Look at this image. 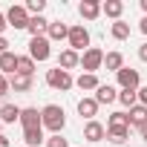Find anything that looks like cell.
<instances>
[{
  "label": "cell",
  "mask_w": 147,
  "mask_h": 147,
  "mask_svg": "<svg viewBox=\"0 0 147 147\" xmlns=\"http://www.w3.org/2000/svg\"><path fill=\"white\" fill-rule=\"evenodd\" d=\"M40 115H43V127H46L52 136H61V130L66 127L63 107H58V104H46V107L40 110Z\"/></svg>",
  "instance_id": "obj_1"
},
{
  "label": "cell",
  "mask_w": 147,
  "mask_h": 147,
  "mask_svg": "<svg viewBox=\"0 0 147 147\" xmlns=\"http://www.w3.org/2000/svg\"><path fill=\"white\" fill-rule=\"evenodd\" d=\"M46 84H49L52 90H61V92H66V90H72V87H75V78H72L66 69L55 66V69H49V72H46Z\"/></svg>",
  "instance_id": "obj_2"
},
{
  "label": "cell",
  "mask_w": 147,
  "mask_h": 147,
  "mask_svg": "<svg viewBox=\"0 0 147 147\" xmlns=\"http://www.w3.org/2000/svg\"><path fill=\"white\" fill-rule=\"evenodd\" d=\"M69 49L72 52H87L90 49V32L84 23H75V26H69Z\"/></svg>",
  "instance_id": "obj_3"
},
{
  "label": "cell",
  "mask_w": 147,
  "mask_h": 147,
  "mask_svg": "<svg viewBox=\"0 0 147 147\" xmlns=\"http://www.w3.org/2000/svg\"><path fill=\"white\" fill-rule=\"evenodd\" d=\"M81 66H84V72H90V75H95V72L104 66V52L98 49V46H90L84 55H81Z\"/></svg>",
  "instance_id": "obj_4"
},
{
  "label": "cell",
  "mask_w": 147,
  "mask_h": 147,
  "mask_svg": "<svg viewBox=\"0 0 147 147\" xmlns=\"http://www.w3.org/2000/svg\"><path fill=\"white\" fill-rule=\"evenodd\" d=\"M49 46H52V40H49L46 35H43V38H32V40H29V58H32L35 63H38V61H49V55H52Z\"/></svg>",
  "instance_id": "obj_5"
},
{
  "label": "cell",
  "mask_w": 147,
  "mask_h": 147,
  "mask_svg": "<svg viewBox=\"0 0 147 147\" xmlns=\"http://www.w3.org/2000/svg\"><path fill=\"white\" fill-rule=\"evenodd\" d=\"M6 20H9V26H15V29H29L32 15L26 12V6H12V9L6 12Z\"/></svg>",
  "instance_id": "obj_6"
},
{
  "label": "cell",
  "mask_w": 147,
  "mask_h": 147,
  "mask_svg": "<svg viewBox=\"0 0 147 147\" xmlns=\"http://www.w3.org/2000/svg\"><path fill=\"white\" fill-rule=\"evenodd\" d=\"M20 127H23V130H38V127H43L40 110H38V107H23V110H20Z\"/></svg>",
  "instance_id": "obj_7"
},
{
  "label": "cell",
  "mask_w": 147,
  "mask_h": 147,
  "mask_svg": "<svg viewBox=\"0 0 147 147\" xmlns=\"http://www.w3.org/2000/svg\"><path fill=\"white\" fill-rule=\"evenodd\" d=\"M115 78H118V87L121 90H138V69H133V66H124L121 72H115Z\"/></svg>",
  "instance_id": "obj_8"
},
{
  "label": "cell",
  "mask_w": 147,
  "mask_h": 147,
  "mask_svg": "<svg viewBox=\"0 0 147 147\" xmlns=\"http://www.w3.org/2000/svg\"><path fill=\"white\" fill-rule=\"evenodd\" d=\"M84 138L92 141V144H98L101 138H107V127H104L101 121H87V124H84Z\"/></svg>",
  "instance_id": "obj_9"
},
{
  "label": "cell",
  "mask_w": 147,
  "mask_h": 147,
  "mask_svg": "<svg viewBox=\"0 0 147 147\" xmlns=\"http://www.w3.org/2000/svg\"><path fill=\"white\" fill-rule=\"evenodd\" d=\"M98 107H101V104H98L95 98H81V101H78V115H81V118H87V121H95Z\"/></svg>",
  "instance_id": "obj_10"
},
{
  "label": "cell",
  "mask_w": 147,
  "mask_h": 147,
  "mask_svg": "<svg viewBox=\"0 0 147 147\" xmlns=\"http://www.w3.org/2000/svg\"><path fill=\"white\" fill-rule=\"evenodd\" d=\"M15 72H18V55L9 49V52H3V55H0V75H15Z\"/></svg>",
  "instance_id": "obj_11"
},
{
  "label": "cell",
  "mask_w": 147,
  "mask_h": 147,
  "mask_svg": "<svg viewBox=\"0 0 147 147\" xmlns=\"http://www.w3.org/2000/svg\"><path fill=\"white\" fill-rule=\"evenodd\" d=\"M58 66L66 69V72H69V69H75V66H81V55H78V52H72V49H63L61 58H58Z\"/></svg>",
  "instance_id": "obj_12"
},
{
  "label": "cell",
  "mask_w": 147,
  "mask_h": 147,
  "mask_svg": "<svg viewBox=\"0 0 147 147\" xmlns=\"http://www.w3.org/2000/svg\"><path fill=\"white\" fill-rule=\"evenodd\" d=\"M32 38H43L46 32H49V20L43 18V15H38V18H32L29 20V29H26Z\"/></svg>",
  "instance_id": "obj_13"
},
{
  "label": "cell",
  "mask_w": 147,
  "mask_h": 147,
  "mask_svg": "<svg viewBox=\"0 0 147 147\" xmlns=\"http://www.w3.org/2000/svg\"><path fill=\"white\" fill-rule=\"evenodd\" d=\"M98 104H113V101H118V92H115V87H110V84H101L98 90H95V95H92Z\"/></svg>",
  "instance_id": "obj_14"
},
{
  "label": "cell",
  "mask_w": 147,
  "mask_h": 147,
  "mask_svg": "<svg viewBox=\"0 0 147 147\" xmlns=\"http://www.w3.org/2000/svg\"><path fill=\"white\" fill-rule=\"evenodd\" d=\"M78 12H81L84 20H95L101 15V3H98V0H84V3L78 6Z\"/></svg>",
  "instance_id": "obj_15"
},
{
  "label": "cell",
  "mask_w": 147,
  "mask_h": 147,
  "mask_svg": "<svg viewBox=\"0 0 147 147\" xmlns=\"http://www.w3.org/2000/svg\"><path fill=\"white\" fill-rule=\"evenodd\" d=\"M20 110L23 107H18V104H3V107H0V121H3V124L20 121Z\"/></svg>",
  "instance_id": "obj_16"
},
{
  "label": "cell",
  "mask_w": 147,
  "mask_h": 147,
  "mask_svg": "<svg viewBox=\"0 0 147 147\" xmlns=\"http://www.w3.org/2000/svg\"><path fill=\"white\" fill-rule=\"evenodd\" d=\"M75 87H78V90H84V92H90V90H98V87H101V81H98V75L81 72V75L75 78Z\"/></svg>",
  "instance_id": "obj_17"
},
{
  "label": "cell",
  "mask_w": 147,
  "mask_h": 147,
  "mask_svg": "<svg viewBox=\"0 0 147 147\" xmlns=\"http://www.w3.org/2000/svg\"><path fill=\"white\" fill-rule=\"evenodd\" d=\"M101 12H104L107 18H113V20H121L124 3H121V0H104V3H101Z\"/></svg>",
  "instance_id": "obj_18"
},
{
  "label": "cell",
  "mask_w": 147,
  "mask_h": 147,
  "mask_svg": "<svg viewBox=\"0 0 147 147\" xmlns=\"http://www.w3.org/2000/svg\"><path fill=\"white\" fill-rule=\"evenodd\" d=\"M46 38H49V40H66V38H69V26L61 23V20H55V23H49Z\"/></svg>",
  "instance_id": "obj_19"
},
{
  "label": "cell",
  "mask_w": 147,
  "mask_h": 147,
  "mask_svg": "<svg viewBox=\"0 0 147 147\" xmlns=\"http://www.w3.org/2000/svg\"><path fill=\"white\" fill-rule=\"evenodd\" d=\"M104 66H107L110 72H121V69H124V55H121V52H107V55H104Z\"/></svg>",
  "instance_id": "obj_20"
},
{
  "label": "cell",
  "mask_w": 147,
  "mask_h": 147,
  "mask_svg": "<svg viewBox=\"0 0 147 147\" xmlns=\"http://www.w3.org/2000/svg\"><path fill=\"white\" fill-rule=\"evenodd\" d=\"M127 136H130V127H121V124L107 127V138H110L113 144H124V141H127Z\"/></svg>",
  "instance_id": "obj_21"
},
{
  "label": "cell",
  "mask_w": 147,
  "mask_h": 147,
  "mask_svg": "<svg viewBox=\"0 0 147 147\" xmlns=\"http://www.w3.org/2000/svg\"><path fill=\"white\" fill-rule=\"evenodd\" d=\"M15 75H26V78L35 75V61L29 55H18V72H15Z\"/></svg>",
  "instance_id": "obj_22"
},
{
  "label": "cell",
  "mask_w": 147,
  "mask_h": 147,
  "mask_svg": "<svg viewBox=\"0 0 147 147\" xmlns=\"http://www.w3.org/2000/svg\"><path fill=\"white\" fill-rule=\"evenodd\" d=\"M127 118H130V124H136V127H141L144 121H147V107L144 104H136L130 113H127Z\"/></svg>",
  "instance_id": "obj_23"
},
{
  "label": "cell",
  "mask_w": 147,
  "mask_h": 147,
  "mask_svg": "<svg viewBox=\"0 0 147 147\" xmlns=\"http://www.w3.org/2000/svg\"><path fill=\"white\" fill-rule=\"evenodd\" d=\"M23 141H26V147H38L40 141H46V138H43V127H38V130H23Z\"/></svg>",
  "instance_id": "obj_24"
},
{
  "label": "cell",
  "mask_w": 147,
  "mask_h": 147,
  "mask_svg": "<svg viewBox=\"0 0 147 147\" xmlns=\"http://www.w3.org/2000/svg\"><path fill=\"white\" fill-rule=\"evenodd\" d=\"M9 81H12V90L15 92H29L32 90V78H26V75H12Z\"/></svg>",
  "instance_id": "obj_25"
},
{
  "label": "cell",
  "mask_w": 147,
  "mask_h": 147,
  "mask_svg": "<svg viewBox=\"0 0 147 147\" xmlns=\"http://www.w3.org/2000/svg\"><path fill=\"white\" fill-rule=\"evenodd\" d=\"M110 32H113V38H115V40H127V38H130V23H124V20H115Z\"/></svg>",
  "instance_id": "obj_26"
},
{
  "label": "cell",
  "mask_w": 147,
  "mask_h": 147,
  "mask_svg": "<svg viewBox=\"0 0 147 147\" xmlns=\"http://www.w3.org/2000/svg\"><path fill=\"white\" fill-rule=\"evenodd\" d=\"M118 101L133 110V107L138 104V90H121V92H118Z\"/></svg>",
  "instance_id": "obj_27"
},
{
  "label": "cell",
  "mask_w": 147,
  "mask_h": 147,
  "mask_svg": "<svg viewBox=\"0 0 147 147\" xmlns=\"http://www.w3.org/2000/svg\"><path fill=\"white\" fill-rule=\"evenodd\" d=\"M115 124H121V127H130V118H127V113H113V115L107 118V127H115Z\"/></svg>",
  "instance_id": "obj_28"
},
{
  "label": "cell",
  "mask_w": 147,
  "mask_h": 147,
  "mask_svg": "<svg viewBox=\"0 0 147 147\" xmlns=\"http://www.w3.org/2000/svg\"><path fill=\"white\" fill-rule=\"evenodd\" d=\"M43 9H46V0H29V3H26V12H29L32 18H38Z\"/></svg>",
  "instance_id": "obj_29"
},
{
  "label": "cell",
  "mask_w": 147,
  "mask_h": 147,
  "mask_svg": "<svg viewBox=\"0 0 147 147\" xmlns=\"http://www.w3.org/2000/svg\"><path fill=\"white\" fill-rule=\"evenodd\" d=\"M46 147H69V141L63 136H49L46 138Z\"/></svg>",
  "instance_id": "obj_30"
},
{
  "label": "cell",
  "mask_w": 147,
  "mask_h": 147,
  "mask_svg": "<svg viewBox=\"0 0 147 147\" xmlns=\"http://www.w3.org/2000/svg\"><path fill=\"white\" fill-rule=\"evenodd\" d=\"M9 92H12V81H9L6 75H0V98H6Z\"/></svg>",
  "instance_id": "obj_31"
},
{
  "label": "cell",
  "mask_w": 147,
  "mask_h": 147,
  "mask_svg": "<svg viewBox=\"0 0 147 147\" xmlns=\"http://www.w3.org/2000/svg\"><path fill=\"white\" fill-rule=\"evenodd\" d=\"M138 104L147 107V87H138Z\"/></svg>",
  "instance_id": "obj_32"
},
{
  "label": "cell",
  "mask_w": 147,
  "mask_h": 147,
  "mask_svg": "<svg viewBox=\"0 0 147 147\" xmlns=\"http://www.w3.org/2000/svg\"><path fill=\"white\" fill-rule=\"evenodd\" d=\"M6 26H9V20H6V15L0 12V38H3V32H6Z\"/></svg>",
  "instance_id": "obj_33"
},
{
  "label": "cell",
  "mask_w": 147,
  "mask_h": 147,
  "mask_svg": "<svg viewBox=\"0 0 147 147\" xmlns=\"http://www.w3.org/2000/svg\"><path fill=\"white\" fill-rule=\"evenodd\" d=\"M138 58L147 63V43H141V46H138Z\"/></svg>",
  "instance_id": "obj_34"
},
{
  "label": "cell",
  "mask_w": 147,
  "mask_h": 147,
  "mask_svg": "<svg viewBox=\"0 0 147 147\" xmlns=\"http://www.w3.org/2000/svg\"><path fill=\"white\" fill-rule=\"evenodd\" d=\"M3 52H9V40H6V38H0V55H3Z\"/></svg>",
  "instance_id": "obj_35"
},
{
  "label": "cell",
  "mask_w": 147,
  "mask_h": 147,
  "mask_svg": "<svg viewBox=\"0 0 147 147\" xmlns=\"http://www.w3.org/2000/svg\"><path fill=\"white\" fill-rule=\"evenodd\" d=\"M138 29H141V32H144V35H147V15H144V18H141V23H138Z\"/></svg>",
  "instance_id": "obj_36"
},
{
  "label": "cell",
  "mask_w": 147,
  "mask_h": 147,
  "mask_svg": "<svg viewBox=\"0 0 147 147\" xmlns=\"http://www.w3.org/2000/svg\"><path fill=\"white\" fill-rule=\"evenodd\" d=\"M138 133H141V138H144V141H147V121H144V124H141V127H138Z\"/></svg>",
  "instance_id": "obj_37"
},
{
  "label": "cell",
  "mask_w": 147,
  "mask_h": 147,
  "mask_svg": "<svg viewBox=\"0 0 147 147\" xmlns=\"http://www.w3.org/2000/svg\"><path fill=\"white\" fill-rule=\"evenodd\" d=\"M0 147H9V138H6L3 133H0Z\"/></svg>",
  "instance_id": "obj_38"
},
{
  "label": "cell",
  "mask_w": 147,
  "mask_h": 147,
  "mask_svg": "<svg viewBox=\"0 0 147 147\" xmlns=\"http://www.w3.org/2000/svg\"><path fill=\"white\" fill-rule=\"evenodd\" d=\"M141 9H144V12H147V0H141Z\"/></svg>",
  "instance_id": "obj_39"
},
{
  "label": "cell",
  "mask_w": 147,
  "mask_h": 147,
  "mask_svg": "<svg viewBox=\"0 0 147 147\" xmlns=\"http://www.w3.org/2000/svg\"><path fill=\"white\" fill-rule=\"evenodd\" d=\"M0 130H3V121H0Z\"/></svg>",
  "instance_id": "obj_40"
}]
</instances>
